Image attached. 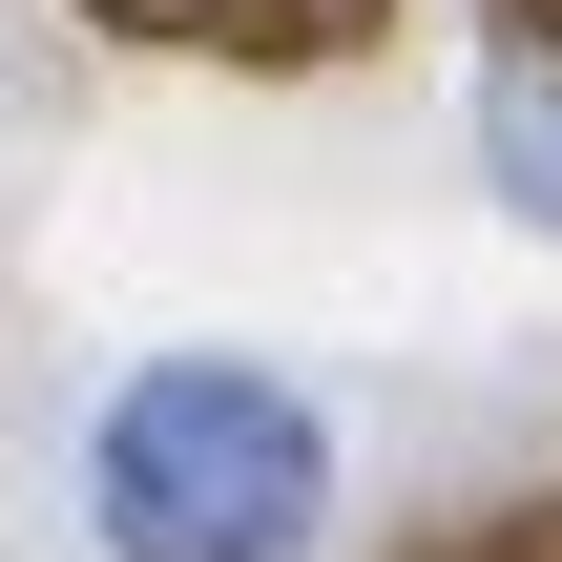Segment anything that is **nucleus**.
I'll list each match as a JSON object with an SVG mask.
<instances>
[{
    "label": "nucleus",
    "mask_w": 562,
    "mask_h": 562,
    "mask_svg": "<svg viewBox=\"0 0 562 562\" xmlns=\"http://www.w3.org/2000/svg\"><path fill=\"white\" fill-rule=\"evenodd\" d=\"M83 542L104 562H313L334 542V417L271 355H125L83 417Z\"/></svg>",
    "instance_id": "f257e3e1"
},
{
    "label": "nucleus",
    "mask_w": 562,
    "mask_h": 562,
    "mask_svg": "<svg viewBox=\"0 0 562 562\" xmlns=\"http://www.w3.org/2000/svg\"><path fill=\"white\" fill-rule=\"evenodd\" d=\"M480 167H501L521 229H562V63H501L480 83Z\"/></svg>",
    "instance_id": "f03ea898"
}]
</instances>
